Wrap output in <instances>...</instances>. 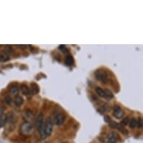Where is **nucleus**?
Listing matches in <instances>:
<instances>
[{
  "mask_svg": "<svg viewBox=\"0 0 143 143\" xmlns=\"http://www.w3.org/2000/svg\"><path fill=\"white\" fill-rule=\"evenodd\" d=\"M20 133L24 136H29L32 134L34 131V127L29 122H24L21 125L20 128Z\"/></svg>",
  "mask_w": 143,
  "mask_h": 143,
  "instance_id": "nucleus-1",
  "label": "nucleus"
},
{
  "mask_svg": "<svg viewBox=\"0 0 143 143\" xmlns=\"http://www.w3.org/2000/svg\"><path fill=\"white\" fill-rule=\"evenodd\" d=\"M94 74L95 78L98 80H100L104 83H106V82L108 80V77H107V74L104 71L98 70L94 73Z\"/></svg>",
  "mask_w": 143,
  "mask_h": 143,
  "instance_id": "nucleus-2",
  "label": "nucleus"
},
{
  "mask_svg": "<svg viewBox=\"0 0 143 143\" xmlns=\"http://www.w3.org/2000/svg\"><path fill=\"white\" fill-rule=\"evenodd\" d=\"M44 127H45V133L46 136H50L52 132V128H53V124L51 121V119L50 118H48L46 119L45 124H44Z\"/></svg>",
  "mask_w": 143,
  "mask_h": 143,
  "instance_id": "nucleus-3",
  "label": "nucleus"
},
{
  "mask_svg": "<svg viewBox=\"0 0 143 143\" xmlns=\"http://www.w3.org/2000/svg\"><path fill=\"white\" fill-rule=\"evenodd\" d=\"M65 118H66V116L65 114L59 113V114L56 115L55 118H54V123H55V124L57 126H60V125L63 124V123L65 121Z\"/></svg>",
  "mask_w": 143,
  "mask_h": 143,
  "instance_id": "nucleus-4",
  "label": "nucleus"
},
{
  "mask_svg": "<svg viewBox=\"0 0 143 143\" xmlns=\"http://www.w3.org/2000/svg\"><path fill=\"white\" fill-rule=\"evenodd\" d=\"M106 139H107L106 143H116L118 139V136L116 133L110 132V133L107 134Z\"/></svg>",
  "mask_w": 143,
  "mask_h": 143,
  "instance_id": "nucleus-5",
  "label": "nucleus"
},
{
  "mask_svg": "<svg viewBox=\"0 0 143 143\" xmlns=\"http://www.w3.org/2000/svg\"><path fill=\"white\" fill-rule=\"evenodd\" d=\"M124 111L122 110L121 108H120L118 106H114V108H113V115L115 118H118V119H120L124 116Z\"/></svg>",
  "mask_w": 143,
  "mask_h": 143,
  "instance_id": "nucleus-6",
  "label": "nucleus"
},
{
  "mask_svg": "<svg viewBox=\"0 0 143 143\" xmlns=\"http://www.w3.org/2000/svg\"><path fill=\"white\" fill-rule=\"evenodd\" d=\"M23 117L26 121V122H29L33 120L34 118V114L29 110H26L23 112Z\"/></svg>",
  "mask_w": 143,
  "mask_h": 143,
  "instance_id": "nucleus-7",
  "label": "nucleus"
},
{
  "mask_svg": "<svg viewBox=\"0 0 143 143\" xmlns=\"http://www.w3.org/2000/svg\"><path fill=\"white\" fill-rule=\"evenodd\" d=\"M8 91H9V93H10L11 95L16 97V96H17L18 94H19L20 88H19V86H18L17 85L13 84V85H11V86L9 87Z\"/></svg>",
  "mask_w": 143,
  "mask_h": 143,
  "instance_id": "nucleus-8",
  "label": "nucleus"
},
{
  "mask_svg": "<svg viewBox=\"0 0 143 143\" xmlns=\"http://www.w3.org/2000/svg\"><path fill=\"white\" fill-rule=\"evenodd\" d=\"M36 124H37V128L38 130H39L40 128H41L44 125V115L42 113H40L38 117H37V120H36Z\"/></svg>",
  "mask_w": 143,
  "mask_h": 143,
  "instance_id": "nucleus-9",
  "label": "nucleus"
},
{
  "mask_svg": "<svg viewBox=\"0 0 143 143\" xmlns=\"http://www.w3.org/2000/svg\"><path fill=\"white\" fill-rule=\"evenodd\" d=\"M29 91L33 94H36L39 92V87L38 85L35 83H32L30 85V88H29Z\"/></svg>",
  "mask_w": 143,
  "mask_h": 143,
  "instance_id": "nucleus-10",
  "label": "nucleus"
},
{
  "mask_svg": "<svg viewBox=\"0 0 143 143\" xmlns=\"http://www.w3.org/2000/svg\"><path fill=\"white\" fill-rule=\"evenodd\" d=\"M20 90H21L22 93L24 95H26V96H29V95L30 94L29 88H28V86H27L26 85H25V84H22L21 85H20Z\"/></svg>",
  "mask_w": 143,
  "mask_h": 143,
  "instance_id": "nucleus-11",
  "label": "nucleus"
},
{
  "mask_svg": "<svg viewBox=\"0 0 143 143\" xmlns=\"http://www.w3.org/2000/svg\"><path fill=\"white\" fill-rule=\"evenodd\" d=\"M13 103H14V104L17 106H20L23 104V98L22 97L19 96V95H17V96L15 97L14 100H13Z\"/></svg>",
  "mask_w": 143,
  "mask_h": 143,
  "instance_id": "nucleus-12",
  "label": "nucleus"
},
{
  "mask_svg": "<svg viewBox=\"0 0 143 143\" xmlns=\"http://www.w3.org/2000/svg\"><path fill=\"white\" fill-rule=\"evenodd\" d=\"M7 122V115L3 114L1 117H0V127H2L5 126V124Z\"/></svg>",
  "mask_w": 143,
  "mask_h": 143,
  "instance_id": "nucleus-13",
  "label": "nucleus"
},
{
  "mask_svg": "<svg viewBox=\"0 0 143 143\" xmlns=\"http://www.w3.org/2000/svg\"><path fill=\"white\" fill-rule=\"evenodd\" d=\"M95 91H96L97 94L99 95L100 97H103V98H105V91L103 88H101L100 87H97L95 88Z\"/></svg>",
  "mask_w": 143,
  "mask_h": 143,
  "instance_id": "nucleus-14",
  "label": "nucleus"
},
{
  "mask_svg": "<svg viewBox=\"0 0 143 143\" xmlns=\"http://www.w3.org/2000/svg\"><path fill=\"white\" fill-rule=\"evenodd\" d=\"M73 58L71 56L69 55V56H67L65 57V64L67 65L70 66L73 64Z\"/></svg>",
  "mask_w": 143,
  "mask_h": 143,
  "instance_id": "nucleus-15",
  "label": "nucleus"
},
{
  "mask_svg": "<svg viewBox=\"0 0 143 143\" xmlns=\"http://www.w3.org/2000/svg\"><path fill=\"white\" fill-rule=\"evenodd\" d=\"M8 59H9V57L6 53L2 52L1 55H0V62H6V61H8Z\"/></svg>",
  "mask_w": 143,
  "mask_h": 143,
  "instance_id": "nucleus-16",
  "label": "nucleus"
},
{
  "mask_svg": "<svg viewBox=\"0 0 143 143\" xmlns=\"http://www.w3.org/2000/svg\"><path fill=\"white\" fill-rule=\"evenodd\" d=\"M129 125H130V128H134L137 126V121L135 118H132L130 121H129Z\"/></svg>",
  "mask_w": 143,
  "mask_h": 143,
  "instance_id": "nucleus-17",
  "label": "nucleus"
},
{
  "mask_svg": "<svg viewBox=\"0 0 143 143\" xmlns=\"http://www.w3.org/2000/svg\"><path fill=\"white\" fill-rule=\"evenodd\" d=\"M3 102H4V104H5V105L9 106V105H11V104L12 100H11V98L9 96H5V97L4 98V99H3Z\"/></svg>",
  "mask_w": 143,
  "mask_h": 143,
  "instance_id": "nucleus-18",
  "label": "nucleus"
},
{
  "mask_svg": "<svg viewBox=\"0 0 143 143\" xmlns=\"http://www.w3.org/2000/svg\"><path fill=\"white\" fill-rule=\"evenodd\" d=\"M105 91V98L107 99H112L113 98V94L110 90H104Z\"/></svg>",
  "mask_w": 143,
  "mask_h": 143,
  "instance_id": "nucleus-19",
  "label": "nucleus"
},
{
  "mask_svg": "<svg viewBox=\"0 0 143 143\" xmlns=\"http://www.w3.org/2000/svg\"><path fill=\"white\" fill-rule=\"evenodd\" d=\"M109 124H110V127H112V128H117L118 125L116 122L114 121H110V122L109 123Z\"/></svg>",
  "mask_w": 143,
  "mask_h": 143,
  "instance_id": "nucleus-20",
  "label": "nucleus"
},
{
  "mask_svg": "<svg viewBox=\"0 0 143 143\" xmlns=\"http://www.w3.org/2000/svg\"><path fill=\"white\" fill-rule=\"evenodd\" d=\"M128 122H129V118H124L123 120L121 121L120 125H121V126H126L128 124Z\"/></svg>",
  "mask_w": 143,
  "mask_h": 143,
  "instance_id": "nucleus-21",
  "label": "nucleus"
},
{
  "mask_svg": "<svg viewBox=\"0 0 143 143\" xmlns=\"http://www.w3.org/2000/svg\"><path fill=\"white\" fill-rule=\"evenodd\" d=\"M142 118H139V121H138V122H137V126L139 127V128H141L142 127Z\"/></svg>",
  "mask_w": 143,
  "mask_h": 143,
  "instance_id": "nucleus-22",
  "label": "nucleus"
},
{
  "mask_svg": "<svg viewBox=\"0 0 143 143\" xmlns=\"http://www.w3.org/2000/svg\"><path fill=\"white\" fill-rule=\"evenodd\" d=\"M105 118V121H106L107 122V123H110V117H109V116H107V115H106V116L104 117Z\"/></svg>",
  "mask_w": 143,
  "mask_h": 143,
  "instance_id": "nucleus-23",
  "label": "nucleus"
},
{
  "mask_svg": "<svg viewBox=\"0 0 143 143\" xmlns=\"http://www.w3.org/2000/svg\"><path fill=\"white\" fill-rule=\"evenodd\" d=\"M59 49H60L61 50H62V51H64V50H66L65 46L64 45H61V46H59Z\"/></svg>",
  "mask_w": 143,
  "mask_h": 143,
  "instance_id": "nucleus-24",
  "label": "nucleus"
},
{
  "mask_svg": "<svg viewBox=\"0 0 143 143\" xmlns=\"http://www.w3.org/2000/svg\"><path fill=\"white\" fill-rule=\"evenodd\" d=\"M3 111H4L3 108L2 106H0V117H1L2 115H3Z\"/></svg>",
  "mask_w": 143,
  "mask_h": 143,
  "instance_id": "nucleus-25",
  "label": "nucleus"
},
{
  "mask_svg": "<svg viewBox=\"0 0 143 143\" xmlns=\"http://www.w3.org/2000/svg\"><path fill=\"white\" fill-rule=\"evenodd\" d=\"M44 143H47V142H44Z\"/></svg>",
  "mask_w": 143,
  "mask_h": 143,
  "instance_id": "nucleus-26",
  "label": "nucleus"
}]
</instances>
